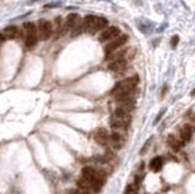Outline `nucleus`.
<instances>
[{
	"label": "nucleus",
	"mask_w": 195,
	"mask_h": 194,
	"mask_svg": "<svg viewBox=\"0 0 195 194\" xmlns=\"http://www.w3.org/2000/svg\"><path fill=\"white\" fill-rule=\"evenodd\" d=\"M106 181V173L103 170H96L92 166L82 168V177L78 180V188L87 192L99 193Z\"/></svg>",
	"instance_id": "obj_1"
},
{
	"label": "nucleus",
	"mask_w": 195,
	"mask_h": 194,
	"mask_svg": "<svg viewBox=\"0 0 195 194\" xmlns=\"http://www.w3.org/2000/svg\"><path fill=\"white\" fill-rule=\"evenodd\" d=\"M139 82L138 76H133V77L126 78L121 82H119L111 90V94L117 99H122V98H127V97H132V94L135 89Z\"/></svg>",
	"instance_id": "obj_2"
},
{
	"label": "nucleus",
	"mask_w": 195,
	"mask_h": 194,
	"mask_svg": "<svg viewBox=\"0 0 195 194\" xmlns=\"http://www.w3.org/2000/svg\"><path fill=\"white\" fill-rule=\"evenodd\" d=\"M131 121H132L131 114L117 108L111 116L110 123H111V127L114 128L115 131L119 132V131H126L129 126V123H131Z\"/></svg>",
	"instance_id": "obj_3"
},
{
	"label": "nucleus",
	"mask_w": 195,
	"mask_h": 194,
	"mask_svg": "<svg viewBox=\"0 0 195 194\" xmlns=\"http://www.w3.org/2000/svg\"><path fill=\"white\" fill-rule=\"evenodd\" d=\"M107 25H109V22L105 17H100V16H95V15H88L83 20V29L89 33H95L98 31H103Z\"/></svg>",
	"instance_id": "obj_4"
},
{
	"label": "nucleus",
	"mask_w": 195,
	"mask_h": 194,
	"mask_svg": "<svg viewBox=\"0 0 195 194\" xmlns=\"http://www.w3.org/2000/svg\"><path fill=\"white\" fill-rule=\"evenodd\" d=\"M23 28H25V32H26L25 44L27 48H33L38 42L37 26H35L33 22H25L23 23Z\"/></svg>",
	"instance_id": "obj_5"
},
{
	"label": "nucleus",
	"mask_w": 195,
	"mask_h": 194,
	"mask_svg": "<svg viewBox=\"0 0 195 194\" xmlns=\"http://www.w3.org/2000/svg\"><path fill=\"white\" fill-rule=\"evenodd\" d=\"M38 38L42 39V40H48L54 29H52V25L50 21H46V20H40L38 22Z\"/></svg>",
	"instance_id": "obj_6"
},
{
	"label": "nucleus",
	"mask_w": 195,
	"mask_h": 194,
	"mask_svg": "<svg viewBox=\"0 0 195 194\" xmlns=\"http://www.w3.org/2000/svg\"><path fill=\"white\" fill-rule=\"evenodd\" d=\"M120 32L121 31H120L119 27H115V26L107 27V28L103 29V32H101V34H100V37H99V40L101 43H109V42H111L112 39L119 37Z\"/></svg>",
	"instance_id": "obj_7"
},
{
	"label": "nucleus",
	"mask_w": 195,
	"mask_h": 194,
	"mask_svg": "<svg viewBox=\"0 0 195 194\" xmlns=\"http://www.w3.org/2000/svg\"><path fill=\"white\" fill-rule=\"evenodd\" d=\"M127 40H128V36H126V34H123V36H119L117 38L112 39L111 42H109L107 44L105 45V54L107 55V54H110V52L120 49L123 44H126Z\"/></svg>",
	"instance_id": "obj_8"
},
{
	"label": "nucleus",
	"mask_w": 195,
	"mask_h": 194,
	"mask_svg": "<svg viewBox=\"0 0 195 194\" xmlns=\"http://www.w3.org/2000/svg\"><path fill=\"white\" fill-rule=\"evenodd\" d=\"M107 145H110L114 150H120L123 148V145H125V138H123V136L120 132L114 131L111 134H109Z\"/></svg>",
	"instance_id": "obj_9"
},
{
	"label": "nucleus",
	"mask_w": 195,
	"mask_h": 194,
	"mask_svg": "<svg viewBox=\"0 0 195 194\" xmlns=\"http://www.w3.org/2000/svg\"><path fill=\"white\" fill-rule=\"evenodd\" d=\"M65 25H66L67 29H74V28H78V27H82L83 26V21H82L81 16L76 12H72V14H68L67 17H66V21H65Z\"/></svg>",
	"instance_id": "obj_10"
},
{
	"label": "nucleus",
	"mask_w": 195,
	"mask_h": 194,
	"mask_svg": "<svg viewBox=\"0 0 195 194\" xmlns=\"http://www.w3.org/2000/svg\"><path fill=\"white\" fill-rule=\"evenodd\" d=\"M127 68V59H119V60H115L112 61L109 65V70L112 73H116V75H121L126 71Z\"/></svg>",
	"instance_id": "obj_11"
},
{
	"label": "nucleus",
	"mask_w": 195,
	"mask_h": 194,
	"mask_svg": "<svg viewBox=\"0 0 195 194\" xmlns=\"http://www.w3.org/2000/svg\"><path fill=\"white\" fill-rule=\"evenodd\" d=\"M94 140L101 146H106L107 145V142H109V133L106 131L105 128L100 127V128H96L95 132H94Z\"/></svg>",
	"instance_id": "obj_12"
},
{
	"label": "nucleus",
	"mask_w": 195,
	"mask_h": 194,
	"mask_svg": "<svg viewBox=\"0 0 195 194\" xmlns=\"http://www.w3.org/2000/svg\"><path fill=\"white\" fill-rule=\"evenodd\" d=\"M116 101H117V108L125 110V111H127V113H131V111L135 108V101L132 97L117 99Z\"/></svg>",
	"instance_id": "obj_13"
},
{
	"label": "nucleus",
	"mask_w": 195,
	"mask_h": 194,
	"mask_svg": "<svg viewBox=\"0 0 195 194\" xmlns=\"http://www.w3.org/2000/svg\"><path fill=\"white\" fill-rule=\"evenodd\" d=\"M192 136H193V129L189 125H184L181 131H179V137H181V140L183 143H187L189 140L192 139Z\"/></svg>",
	"instance_id": "obj_14"
},
{
	"label": "nucleus",
	"mask_w": 195,
	"mask_h": 194,
	"mask_svg": "<svg viewBox=\"0 0 195 194\" xmlns=\"http://www.w3.org/2000/svg\"><path fill=\"white\" fill-rule=\"evenodd\" d=\"M167 143H168V145H170L173 150H178L181 146L184 145V143H183L181 139L177 138L176 136H173V134H170V136H168V138H167Z\"/></svg>",
	"instance_id": "obj_15"
},
{
	"label": "nucleus",
	"mask_w": 195,
	"mask_h": 194,
	"mask_svg": "<svg viewBox=\"0 0 195 194\" xmlns=\"http://www.w3.org/2000/svg\"><path fill=\"white\" fill-rule=\"evenodd\" d=\"M3 34L6 39H14V38L17 37V34H19V28H17L16 26H8L4 29Z\"/></svg>",
	"instance_id": "obj_16"
},
{
	"label": "nucleus",
	"mask_w": 195,
	"mask_h": 194,
	"mask_svg": "<svg viewBox=\"0 0 195 194\" xmlns=\"http://www.w3.org/2000/svg\"><path fill=\"white\" fill-rule=\"evenodd\" d=\"M162 165H163V160H162V157L160 156H156V157H154L152 160L150 161V168H151V171L154 172H157V171H160V170L162 168Z\"/></svg>",
	"instance_id": "obj_17"
},
{
	"label": "nucleus",
	"mask_w": 195,
	"mask_h": 194,
	"mask_svg": "<svg viewBox=\"0 0 195 194\" xmlns=\"http://www.w3.org/2000/svg\"><path fill=\"white\" fill-rule=\"evenodd\" d=\"M125 194H138V192H137V187H135L134 184H133V186H128V187L126 188Z\"/></svg>",
	"instance_id": "obj_18"
},
{
	"label": "nucleus",
	"mask_w": 195,
	"mask_h": 194,
	"mask_svg": "<svg viewBox=\"0 0 195 194\" xmlns=\"http://www.w3.org/2000/svg\"><path fill=\"white\" fill-rule=\"evenodd\" d=\"M67 194H90V193L87 192V191L81 189V188H77V189H71V191H68Z\"/></svg>",
	"instance_id": "obj_19"
},
{
	"label": "nucleus",
	"mask_w": 195,
	"mask_h": 194,
	"mask_svg": "<svg viewBox=\"0 0 195 194\" xmlns=\"http://www.w3.org/2000/svg\"><path fill=\"white\" fill-rule=\"evenodd\" d=\"M151 140H152V137H151V138H149V139H147L146 142H145V145H144L143 148H141V150H140V154H141V155H143V154H145V151H146L147 149H149V146H150Z\"/></svg>",
	"instance_id": "obj_20"
},
{
	"label": "nucleus",
	"mask_w": 195,
	"mask_h": 194,
	"mask_svg": "<svg viewBox=\"0 0 195 194\" xmlns=\"http://www.w3.org/2000/svg\"><path fill=\"white\" fill-rule=\"evenodd\" d=\"M178 42H179V37L178 36H173L172 38H171V46L174 49L177 45H178Z\"/></svg>",
	"instance_id": "obj_21"
},
{
	"label": "nucleus",
	"mask_w": 195,
	"mask_h": 194,
	"mask_svg": "<svg viewBox=\"0 0 195 194\" xmlns=\"http://www.w3.org/2000/svg\"><path fill=\"white\" fill-rule=\"evenodd\" d=\"M165 111H166V110H165V109H162L161 111H160V114H158V116L156 117V119H155V121H154V123H155V125H156V123L158 122V121H160L161 120V117L163 116V114H165Z\"/></svg>",
	"instance_id": "obj_22"
},
{
	"label": "nucleus",
	"mask_w": 195,
	"mask_h": 194,
	"mask_svg": "<svg viewBox=\"0 0 195 194\" xmlns=\"http://www.w3.org/2000/svg\"><path fill=\"white\" fill-rule=\"evenodd\" d=\"M188 125L192 127L193 131H195V115H193V116L190 117V123H188Z\"/></svg>",
	"instance_id": "obj_23"
},
{
	"label": "nucleus",
	"mask_w": 195,
	"mask_h": 194,
	"mask_svg": "<svg viewBox=\"0 0 195 194\" xmlns=\"http://www.w3.org/2000/svg\"><path fill=\"white\" fill-rule=\"evenodd\" d=\"M167 89H168L167 86H165V87H163V89H162V97L165 95V93H166V90H167Z\"/></svg>",
	"instance_id": "obj_24"
},
{
	"label": "nucleus",
	"mask_w": 195,
	"mask_h": 194,
	"mask_svg": "<svg viewBox=\"0 0 195 194\" xmlns=\"http://www.w3.org/2000/svg\"><path fill=\"white\" fill-rule=\"evenodd\" d=\"M190 95H192V97H195V88H194V89L192 90V93H190Z\"/></svg>",
	"instance_id": "obj_25"
}]
</instances>
